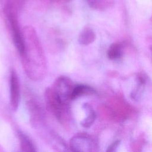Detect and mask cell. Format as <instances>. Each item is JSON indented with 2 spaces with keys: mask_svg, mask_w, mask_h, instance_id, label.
Instances as JSON below:
<instances>
[{
  "mask_svg": "<svg viewBox=\"0 0 152 152\" xmlns=\"http://www.w3.org/2000/svg\"><path fill=\"white\" fill-rule=\"evenodd\" d=\"M23 33L24 52L21 57L24 69L30 79L40 80L43 77L46 69V59L43 49L32 27H24Z\"/></svg>",
  "mask_w": 152,
  "mask_h": 152,
  "instance_id": "cell-1",
  "label": "cell"
},
{
  "mask_svg": "<svg viewBox=\"0 0 152 152\" xmlns=\"http://www.w3.org/2000/svg\"><path fill=\"white\" fill-rule=\"evenodd\" d=\"M75 84L68 77L60 76L55 81L52 87L55 93L65 104L71 100L72 92Z\"/></svg>",
  "mask_w": 152,
  "mask_h": 152,
  "instance_id": "cell-2",
  "label": "cell"
},
{
  "mask_svg": "<svg viewBox=\"0 0 152 152\" xmlns=\"http://www.w3.org/2000/svg\"><path fill=\"white\" fill-rule=\"evenodd\" d=\"M45 99L48 110L59 121L63 119L66 104L61 100L52 88H48L46 90Z\"/></svg>",
  "mask_w": 152,
  "mask_h": 152,
  "instance_id": "cell-3",
  "label": "cell"
},
{
  "mask_svg": "<svg viewBox=\"0 0 152 152\" xmlns=\"http://www.w3.org/2000/svg\"><path fill=\"white\" fill-rule=\"evenodd\" d=\"M6 13L9 21L14 44L17 51L22 56L24 52V41L23 31L21 30L19 27L15 15L11 11L10 8H8L7 10Z\"/></svg>",
  "mask_w": 152,
  "mask_h": 152,
  "instance_id": "cell-4",
  "label": "cell"
},
{
  "mask_svg": "<svg viewBox=\"0 0 152 152\" xmlns=\"http://www.w3.org/2000/svg\"><path fill=\"white\" fill-rule=\"evenodd\" d=\"M10 105L12 110L18 109L20 102V87L18 75L14 69H11L10 77Z\"/></svg>",
  "mask_w": 152,
  "mask_h": 152,
  "instance_id": "cell-5",
  "label": "cell"
},
{
  "mask_svg": "<svg viewBox=\"0 0 152 152\" xmlns=\"http://www.w3.org/2000/svg\"><path fill=\"white\" fill-rule=\"evenodd\" d=\"M72 152H91V141L88 137L79 135L73 137L69 142Z\"/></svg>",
  "mask_w": 152,
  "mask_h": 152,
  "instance_id": "cell-6",
  "label": "cell"
},
{
  "mask_svg": "<svg viewBox=\"0 0 152 152\" xmlns=\"http://www.w3.org/2000/svg\"><path fill=\"white\" fill-rule=\"evenodd\" d=\"M96 39V34L93 29L90 27H85L80 32L78 41L80 45H88Z\"/></svg>",
  "mask_w": 152,
  "mask_h": 152,
  "instance_id": "cell-7",
  "label": "cell"
},
{
  "mask_svg": "<svg viewBox=\"0 0 152 152\" xmlns=\"http://www.w3.org/2000/svg\"><path fill=\"white\" fill-rule=\"evenodd\" d=\"M18 139L21 152H37L33 143L26 134L19 132Z\"/></svg>",
  "mask_w": 152,
  "mask_h": 152,
  "instance_id": "cell-8",
  "label": "cell"
},
{
  "mask_svg": "<svg viewBox=\"0 0 152 152\" xmlns=\"http://www.w3.org/2000/svg\"><path fill=\"white\" fill-rule=\"evenodd\" d=\"M83 108L86 111V116L81 121V125L84 128H88L93 124L96 118V114L90 104L87 103L84 104Z\"/></svg>",
  "mask_w": 152,
  "mask_h": 152,
  "instance_id": "cell-9",
  "label": "cell"
},
{
  "mask_svg": "<svg viewBox=\"0 0 152 152\" xmlns=\"http://www.w3.org/2000/svg\"><path fill=\"white\" fill-rule=\"evenodd\" d=\"M94 90L93 88L84 84H77L75 86L71 100H75L82 96L93 94Z\"/></svg>",
  "mask_w": 152,
  "mask_h": 152,
  "instance_id": "cell-10",
  "label": "cell"
},
{
  "mask_svg": "<svg viewBox=\"0 0 152 152\" xmlns=\"http://www.w3.org/2000/svg\"><path fill=\"white\" fill-rule=\"evenodd\" d=\"M107 56L111 60L120 59L122 56V49L121 45L117 43L112 45L108 49Z\"/></svg>",
  "mask_w": 152,
  "mask_h": 152,
  "instance_id": "cell-11",
  "label": "cell"
},
{
  "mask_svg": "<svg viewBox=\"0 0 152 152\" xmlns=\"http://www.w3.org/2000/svg\"><path fill=\"white\" fill-rule=\"evenodd\" d=\"M142 88H143V84L142 81H140L137 85L135 89L133 90L132 93V97L134 99H138L141 95V93L142 92Z\"/></svg>",
  "mask_w": 152,
  "mask_h": 152,
  "instance_id": "cell-12",
  "label": "cell"
},
{
  "mask_svg": "<svg viewBox=\"0 0 152 152\" xmlns=\"http://www.w3.org/2000/svg\"><path fill=\"white\" fill-rule=\"evenodd\" d=\"M88 5L92 8H99L104 0H86Z\"/></svg>",
  "mask_w": 152,
  "mask_h": 152,
  "instance_id": "cell-13",
  "label": "cell"
},
{
  "mask_svg": "<svg viewBox=\"0 0 152 152\" xmlns=\"http://www.w3.org/2000/svg\"><path fill=\"white\" fill-rule=\"evenodd\" d=\"M120 144V141L116 140L113 142L107 148L106 152H116L118 147Z\"/></svg>",
  "mask_w": 152,
  "mask_h": 152,
  "instance_id": "cell-14",
  "label": "cell"
}]
</instances>
